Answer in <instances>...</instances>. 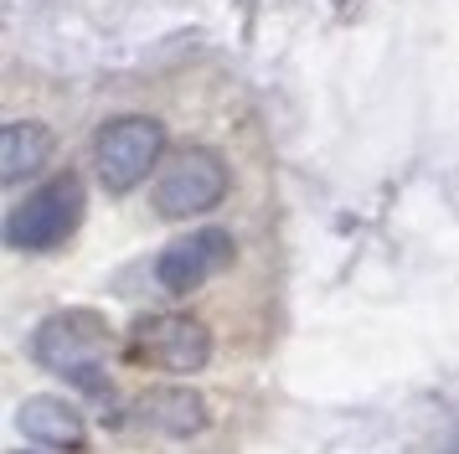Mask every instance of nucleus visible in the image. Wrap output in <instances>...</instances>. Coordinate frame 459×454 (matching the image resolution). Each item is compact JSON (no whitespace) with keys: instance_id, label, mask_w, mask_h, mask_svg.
Segmentation results:
<instances>
[{"instance_id":"obj_1","label":"nucleus","mask_w":459,"mask_h":454,"mask_svg":"<svg viewBox=\"0 0 459 454\" xmlns=\"http://www.w3.org/2000/svg\"><path fill=\"white\" fill-rule=\"evenodd\" d=\"M108 351H114V336H108L104 315H93V310H63V315H52L42 320L37 330V362L52 367L57 377L67 382H78V388H104V362Z\"/></svg>"},{"instance_id":"obj_2","label":"nucleus","mask_w":459,"mask_h":454,"mask_svg":"<svg viewBox=\"0 0 459 454\" xmlns=\"http://www.w3.org/2000/svg\"><path fill=\"white\" fill-rule=\"evenodd\" d=\"M78 223H83V181L67 170V176H52L42 191H31L26 202L11 206L5 243L16 253H52L78 232Z\"/></svg>"},{"instance_id":"obj_3","label":"nucleus","mask_w":459,"mask_h":454,"mask_svg":"<svg viewBox=\"0 0 459 454\" xmlns=\"http://www.w3.org/2000/svg\"><path fill=\"white\" fill-rule=\"evenodd\" d=\"M160 155H166V124L140 119V114L104 124L93 140V170L108 191H134L160 165Z\"/></svg>"},{"instance_id":"obj_4","label":"nucleus","mask_w":459,"mask_h":454,"mask_svg":"<svg viewBox=\"0 0 459 454\" xmlns=\"http://www.w3.org/2000/svg\"><path fill=\"white\" fill-rule=\"evenodd\" d=\"M222 196H228V165L202 144L166 155L160 176H155V212L160 217H202Z\"/></svg>"},{"instance_id":"obj_5","label":"nucleus","mask_w":459,"mask_h":454,"mask_svg":"<svg viewBox=\"0 0 459 454\" xmlns=\"http://www.w3.org/2000/svg\"><path fill=\"white\" fill-rule=\"evenodd\" d=\"M212 336L191 315H140L129 330V362L155 371H196L207 367Z\"/></svg>"},{"instance_id":"obj_6","label":"nucleus","mask_w":459,"mask_h":454,"mask_svg":"<svg viewBox=\"0 0 459 454\" xmlns=\"http://www.w3.org/2000/svg\"><path fill=\"white\" fill-rule=\"evenodd\" d=\"M232 253H238L232 232H222V227H202V232L176 238V243L160 253L155 274H160V284H166L170 294H191V289H202L207 279H217V274L232 264Z\"/></svg>"},{"instance_id":"obj_7","label":"nucleus","mask_w":459,"mask_h":454,"mask_svg":"<svg viewBox=\"0 0 459 454\" xmlns=\"http://www.w3.org/2000/svg\"><path fill=\"white\" fill-rule=\"evenodd\" d=\"M26 439H37L42 450H83L88 429H83V413L63 403V397H26L22 413H16Z\"/></svg>"},{"instance_id":"obj_8","label":"nucleus","mask_w":459,"mask_h":454,"mask_svg":"<svg viewBox=\"0 0 459 454\" xmlns=\"http://www.w3.org/2000/svg\"><path fill=\"white\" fill-rule=\"evenodd\" d=\"M134 418L155 433H170V439H186V433L207 429V403L186 388H155L134 403Z\"/></svg>"},{"instance_id":"obj_9","label":"nucleus","mask_w":459,"mask_h":454,"mask_svg":"<svg viewBox=\"0 0 459 454\" xmlns=\"http://www.w3.org/2000/svg\"><path fill=\"white\" fill-rule=\"evenodd\" d=\"M52 155V129L42 124H11L5 135H0V176L16 186L26 176H37Z\"/></svg>"}]
</instances>
